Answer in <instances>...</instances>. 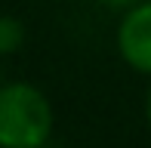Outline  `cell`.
I'll return each mask as SVG.
<instances>
[{
	"mask_svg": "<svg viewBox=\"0 0 151 148\" xmlns=\"http://www.w3.org/2000/svg\"><path fill=\"white\" fill-rule=\"evenodd\" d=\"M145 114H148V124H151V93H148V105H145Z\"/></svg>",
	"mask_w": 151,
	"mask_h": 148,
	"instance_id": "obj_4",
	"label": "cell"
},
{
	"mask_svg": "<svg viewBox=\"0 0 151 148\" xmlns=\"http://www.w3.org/2000/svg\"><path fill=\"white\" fill-rule=\"evenodd\" d=\"M120 59L139 74H151V0L127 6L117 25Z\"/></svg>",
	"mask_w": 151,
	"mask_h": 148,
	"instance_id": "obj_2",
	"label": "cell"
},
{
	"mask_svg": "<svg viewBox=\"0 0 151 148\" xmlns=\"http://www.w3.org/2000/svg\"><path fill=\"white\" fill-rule=\"evenodd\" d=\"M50 136V99L28 80L0 83V148H43Z\"/></svg>",
	"mask_w": 151,
	"mask_h": 148,
	"instance_id": "obj_1",
	"label": "cell"
},
{
	"mask_svg": "<svg viewBox=\"0 0 151 148\" xmlns=\"http://www.w3.org/2000/svg\"><path fill=\"white\" fill-rule=\"evenodd\" d=\"M25 43V25L12 16H0V56H12Z\"/></svg>",
	"mask_w": 151,
	"mask_h": 148,
	"instance_id": "obj_3",
	"label": "cell"
}]
</instances>
